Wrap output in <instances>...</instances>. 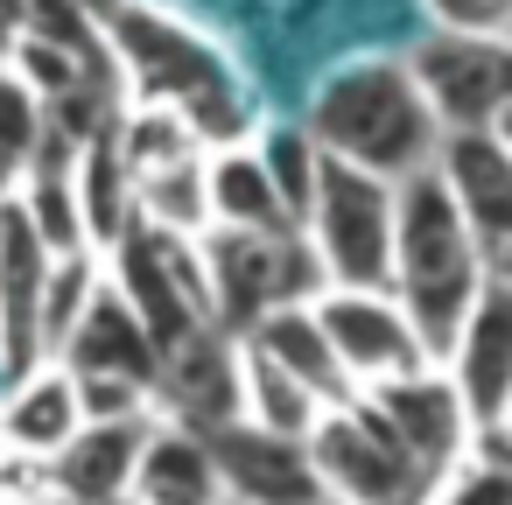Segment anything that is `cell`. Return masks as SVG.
Returning a JSON list of instances; mask_svg holds the SVG:
<instances>
[{
    "mask_svg": "<svg viewBox=\"0 0 512 505\" xmlns=\"http://www.w3.org/2000/svg\"><path fill=\"white\" fill-rule=\"evenodd\" d=\"M106 57L120 71L127 106H169L204 155L253 141L260 120H253V99H246L232 57L183 15L155 8V0H127V15L106 29Z\"/></svg>",
    "mask_w": 512,
    "mask_h": 505,
    "instance_id": "obj_1",
    "label": "cell"
},
{
    "mask_svg": "<svg viewBox=\"0 0 512 505\" xmlns=\"http://www.w3.org/2000/svg\"><path fill=\"white\" fill-rule=\"evenodd\" d=\"M484 281H505L484 267V246L470 239L463 211L449 204L442 176L435 169H414L393 183V267H386V295L407 309L428 365H442L456 323L470 316L477 288Z\"/></svg>",
    "mask_w": 512,
    "mask_h": 505,
    "instance_id": "obj_2",
    "label": "cell"
},
{
    "mask_svg": "<svg viewBox=\"0 0 512 505\" xmlns=\"http://www.w3.org/2000/svg\"><path fill=\"white\" fill-rule=\"evenodd\" d=\"M302 127L323 155H337L351 169H372L386 183L428 169V155L442 141L400 57H351V64L323 71V85L302 106Z\"/></svg>",
    "mask_w": 512,
    "mask_h": 505,
    "instance_id": "obj_3",
    "label": "cell"
},
{
    "mask_svg": "<svg viewBox=\"0 0 512 505\" xmlns=\"http://www.w3.org/2000/svg\"><path fill=\"white\" fill-rule=\"evenodd\" d=\"M295 232H302L323 288H386V267H393V183L323 155Z\"/></svg>",
    "mask_w": 512,
    "mask_h": 505,
    "instance_id": "obj_4",
    "label": "cell"
},
{
    "mask_svg": "<svg viewBox=\"0 0 512 505\" xmlns=\"http://www.w3.org/2000/svg\"><path fill=\"white\" fill-rule=\"evenodd\" d=\"M197 260H204V295H211V330L246 337L260 316L309 302L323 288L309 246L295 225L281 232H197Z\"/></svg>",
    "mask_w": 512,
    "mask_h": 505,
    "instance_id": "obj_5",
    "label": "cell"
},
{
    "mask_svg": "<svg viewBox=\"0 0 512 505\" xmlns=\"http://www.w3.org/2000/svg\"><path fill=\"white\" fill-rule=\"evenodd\" d=\"M435 134H477V127H505L512 106V36H449V29H421L400 50Z\"/></svg>",
    "mask_w": 512,
    "mask_h": 505,
    "instance_id": "obj_6",
    "label": "cell"
},
{
    "mask_svg": "<svg viewBox=\"0 0 512 505\" xmlns=\"http://www.w3.org/2000/svg\"><path fill=\"white\" fill-rule=\"evenodd\" d=\"M99 267H106V288L141 316V330L155 337V351H169L176 337H190V330L211 323V295H204L197 239H183V232H155V225H134L113 253H99Z\"/></svg>",
    "mask_w": 512,
    "mask_h": 505,
    "instance_id": "obj_7",
    "label": "cell"
},
{
    "mask_svg": "<svg viewBox=\"0 0 512 505\" xmlns=\"http://www.w3.org/2000/svg\"><path fill=\"white\" fill-rule=\"evenodd\" d=\"M302 449H309V470H316L323 498H344V505H421L428 498L421 470L365 414V400H344V407L316 414V428L302 435Z\"/></svg>",
    "mask_w": 512,
    "mask_h": 505,
    "instance_id": "obj_8",
    "label": "cell"
},
{
    "mask_svg": "<svg viewBox=\"0 0 512 505\" xmlns=\"http://www.w3.org/2000/svg\"><path fill=\"white\" fill-rule=\"evenodd\" d=\"M309 309H316V330H323L330 358L344 365V379H351L358 393L428 365V351H421L407 309H400L386 288H316Z\"/></svg>",
    "mask_w": 512,
    "mask_h": 505,
    "instance_id": "obj_9",
    "label": "cell"
},
{
    "mask_svg": "<svg viewBox=\"0 0 512 505\" xmlns=\"http://www.w3.org/2000/svg\"><path fill=\"white\" fill-rule=\"evenodd\" d=\"M358 400H365V414L400 442V456L421 470V484H435L442 470H456V463L470 456V442H477V428H470L456 386L442 379V365H421V372H400V379H386V386H365Z\"/></svg>",
    "mask_w": 512,
    "mask_h": 505,
    "instance_id": "obj_10",
    "label": "cell"
},
{
    "mask_svg": "<svg viewBox=\"0 0 512 505\" xmlns=\"http://www.w3.org/2000/svg\"><path fill=\"white\" fill-rule=\"evenodd\" d=\"M428 169L442 176L449 204L463 211L470 239L484 246L491 274H512V141L505 127H477V134H442Z\"/></svg>",
    "mask_w": 512,
    "mask_h": 505,
    "instance_id": "obj_11",
    "label": "cell"
},
{
    "mask_svg": "<svg viewBox=\"0 0 512 505\" xmlns=\"http://www.w3.org/2000/svg\"><path fill=\"white\" fill-rule=\"evenodd\" d=\"M442 379L456 386V400H463L477 435L512 428V281L477 288L470 316L456 323V337L442 351Z\"/></svg>",
    "mask_w": 512,
    "mask_h": 505,
    "instance_id": "obj_12",
    "label": "cell"
},
{
    "mask_svg": "<svg viewBox=\"0 0 512 505\" xmlns=\"http://www.w3.org/2000/svg\"><path fill=\"white\" fill-rule=\"evenodd\" d=\"M155 421L190 435H218L225 421H239V337L211 323L176 337L155 365Z\"/></svg>",
    "mask_w": 512,
    "mask_h": 505,
    "instance_id": "obj_13",
    "label": "cell"
},
{
    "mask_svg": "<svg viewBox=\"0 0 512 505\" xmlns=\"http://www.w3.org/2000/svg\"><path fill=\"white\" fill-rule=\"evenodd\" d=\"M211 442V463H218V491L232 505H316L323 484L309 470V449L295 435H267L253 421H225Z\"/></svg>",
    "mask_w": 512,
    "mask_h": 505,
    "instance_id": "obj_14",
    "label": "cell"
},
{
    "mask_svg": "<svg viewBox=\"0 0 512 505\" xmlns=\"http://www.w3.org/2000/svg\"><path fill=\"white\" fill-rule=\"evenodd\" d=\"M141 435H148V421H78V428L43 456L50 498H57V505H106V498H120V491L134 484Z\"/></svg>",
    "mask_w": 512,
    "mask_h": 505,
    "instance_id": "obj_15",
    "label": "cell"
},
{
    "mask_svg": "<svg viewBox=\"0 0 512 505\" xmlns=\"http://www.w3.org/2000/svg\"><path fill=\"white\" fill-rule=\"evenodd\" d=\"M57 365L78 372V379H127V386H148V393H155L162 351H155V337L141 330V316L99 281V295L85 302V316L71 323L64 351H57Z\"/></svg>",
    "mask_w": 512,
    "mask_h": 505,
    "instance_id": "obj_16",
    "label": "cell"
},
{
    "mask_svg": "<svg viewBox=\"0 0 512 505\" xmlns=\"http://www.w3.org/2000/svg\"><path fill=\"white\" fill-rule=\"evenodd\" d=\"M43 274H50V253L36 246L22 204L8 197V204H0V365H8V379L43 365V344H36Z\"/></svg>",
    "mask_w": 512,
    "mask_h": 505,
    "instance_id": "obj_17",
    "label": "cell"
},
{
    "mask_svg": "<svg viewBox=\"0 0 512 505\" xmlns=\"http://www.w3.org/2000/svg\"><path fill=\"white\" fill-rule=\"evenodd\" d=\"M309 302H316V295H309ZM309 302H288V309L260 316L239 344H246V351H260L267 365H281V372H288V379H295V386L330 414V407L358 400V386H351V379H344V365L330 358V344H323V330H316V309H309Z\"/></svg>",
    "mask_w": 512,
    "mask_h": 505,
    "instance_id": "obj_18",
    "label": "cell"
},
{
    "mask_svg": "<svg viewBox=\"0 0 512 505\" xmlns=\"http://www.w3.org/2000/svg\"><path fill=\"white\" fill-rule=\"evenodd\" d=\"M127 491H134L141 505H218V498H225V491H218L211 442L190 435V428H169V421H148Z\"/></svg>",
    "mask_w": 512,
    "mask_h": 505,
    "instance_id": "obj_19",
    "label": "cell"
},
{
    "mask_svg": "<svg viewBox=\"0 0 512 505\" xmlns=\"http://www.w3.org/2000/svg\"><path fill=\"white\" fill-rule=\"evenodd\" d=\"M71 428H78V386H71V372L57 358H43V365L8 379V400H0V435H8V449L50 456Z\"/></svg>",
    "mask_w": 512,
    "mask_h": 505,
    "instance_id": "obj_20",
    "label": "cell"
},
{
    "mask_svg": "<svg viewBox=\"0 0 512 505\" xmlns=\"http://www.w3.org/2000/svg\"><path fill=\"white\" fill-rule=\"evenodd\" d=\"M204 218L218 232H281L288 225V211H281V197H274V183H267V169L246 141L204 155Z\"/></svg>",
    "mask_w": 512,
    "mask_h": 505,
    "instance_id": "obj_21",
    "label": "cell"
},
{
    "mask_svg": "<svg viewBox=\"0 0 512 505\" xmlns=\"http://www.w3.org/2000/svg\"><path fill=\"white\" fill-rule=\"evenodd\" d=\"M71 190H78V225H85V253H113L134 232V176L113 148V134L85 141L71 155Z\"/></svg>",
    "mask_w": 512,
    "mask_h": 505,
    "instance_id": "obj_22",
    "label": "cell"
},
{
    "mask_svg": "<svg viewBox=\"0 0 512 505\" xmlns=\"http://www.w3.org/2000/svg\"><path fill=\"white\" fill-rule=\"evenodd\" d=\"M134 225H155V232H183L197 239L211 218H204V155H183V162H162V169H141L134 176Z\"/></svg>",
    "mask_w": 512,
    "mask_h": 505,
    "instance_id": "obj_23",
    "label": "cell"
},
{
    "mask_svg": "<svg viewBox=\"0 0 512 505\" xmlns=\"http://www.w3.org/2000/svg\"><path fill=\"white\" fill-rule=\"evenodd\" d=\"M316 400L281 372V365H267L260 351H246L239 344V421H253V428H267V435H309L316 428Z\"/></svg>",
    "mask_w": 512,
    "mask_h": 505,
    "instance_id": "obj_24",
    "label": "cell"
},
{
    "mask_svg": "<svg viewBox=\"0 0 512 505\" xmlns=\"http://www.w3.org/2000/svg\"><path fill=\"white\" fill-rule=\"evenodd\" d=\"M246 148L260 155V169H267V183H274V197H281V211H288V225H295V218H302V204H309V190H316L323 148L309 141V127H302V120H260Z\"/></svg>",
    "mask_w": 512,
    "mask_h": 505,
    "instance_id": "obj_25",
    "label": "cell"
},
{
    "mask_svg": "<svg viewBox=\"0 0 512 505\" xmlns=\"http://www.w3.org/2000/svg\"><path fill=\"white\" fill-rule=\"evenodd\" d=\"M99 281H106L99 253H64V260H50V274H43V309H36V344H43V358L64 351V337H71V323L85 316V302L99 295Z\"/></svg>",
    "mask_w": 512,
    "mask_h": 505,
    "instance_id": "obj_26",
    "label": "cell"
},
{
    "mask_svg": "<svg viewBox=\"0 0 512 505\" xmlns=\"http://www.w3.org/2000/svg\"><path fill=\"white\" fill-rule=\"evenodd\" d=\"M421 505H512V456H505V435H477L470 456H463L456 470H442Z\"/></svg>",
    "mask_w": 512,
    "mask_h": 505,
    "instance_id": "obj_27",
    "label": "cell"
},
{
    "mask_svg": "<svg viewBox=\"0 0 512 505\" xmlns=\"http://www.w3.org/2000/svg\"><path fill=\"white\" fill-rule=\"evenodd\" d=\"M36 141H43V99L0 64V162H29L36 155Z\"/></svg>",
    "mask_w": 512,
    "mask_h": 505,
    "instance_id": "obj_28",
    "label": "cell"
},
{
    "mask_svg": "<svg viewBox=\"0 0 512 505\" xmlns=\"http://www.w3.org/2000/svg\"><path fill=\"white\" fill-rule=\"evenodd\" d=\"M78 421H155V393L148 386H127V379H78Z\"/></svg>",
    "mask_w": 512,
    "mask_h": 505,
    "instance_id": "obj_29",
    "label": "cell"
},
{
    "mask_svg": "<svg viewBox=\"0 0 512 505\" xmlns=\"http://www.w3.org/2000/svg\"><path fill=\"white\" fill-rule=\"evenodd\" d=\"M428 29L449 36H512V0H421Z\"/></svg>",
    "mask_w": 512,
    "mask_h": 505,
    "instance_id": "obj_30",
    "label": "cell"
},
{
    "mask_svg": "<svg viewBox=\"0 0 512 505\" xmlns=\"http://www.w3.org/2000/svg\"><path fill=\"white\" fill-rule=\"evenodd\" d=\"M71 8H78V15H85V22H92V29L106 36V29H113V22L127 15V0H71Z\"/></svg>",
    "mask_w": 512,
    "mask_h": 505,
    "instance_id": "obj_31",
    "label": "cell"
},
{
    "mask_svg": "<svg viewBox=\"0 0 512 505\" xmlns=\"http://www.w3.org/2000/svg\"><path fill=\"white\" fill-rule=\"evenodd\" d=\"M15 183H22V169H15V162H0V204L15 197Z\"/></svg>",
    "mask_w": 512,
    "mask_h": 505,
    "instance_id": "obj_32",
    "label": "cell"
},
{
    "mask_svg": "<svg viewBox=\"0 0 512 505\" xmlns=\"http://www.w3.org/2000/svg\"><path fill=\"white\" fill-rule=\"evenodd\" d=\"M106 505H141V498H134V491H120V498H106Z\"/></svg>",
    "mask_w": 512,
    "mask_h": 505,
    "instance_id": "obj_33",
    "label": "cell"
},
{
    "mask_svg": "<svg viewBox=\"0 0 512 505\" xmlns=\"http://www.w3.org/2000/svg\"><path fill=\"white\" fill-rule=\"evenodd\" d=\"M316 505H344V498H316Z\"/></svg>",
    "mask_w": 512,
    "mask_h": 505,
    "instance_id": "obj_34",
    "label": "cell"
},
{
    "mask_svg": "<svg viewBox=\"0 0 512 505\" xmlns=\"http://www.w3.org/2000/svg\"><path fill=\"white\" fill-rule=\"evenodd\" d=\"M36 505H57V498H36Z\"/></svg>",
    "mask_w": 512,
    "mask_h": 505,
    "instance_id": "obj_35",
    "label": "cell"
},
{
    "mask_svg": "<svg viewBox=\"0 0 512 505\" xmlns=\"http://www.w3.org/2000/svg\"><path fill=\"white\" fill-rule=\"evenodd\" d=\"M218 505H232V498H218Z\"/></svg>",
    "mask_w": 512,
    "mask_h": 505,
    "instance_id": "obj_36",
    "label": "cell"
}]
</instances>
